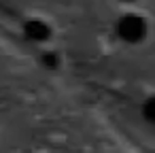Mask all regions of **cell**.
Wrapping results in <instances>:
<instances>
[{"label": "cell", "instance_id": "obj_1", "mask_svg": "<svg viewBox=\"0 0 155 153\" xmlns=\"http://www.w3.org/2000/svg\"><path fill=\"white\" fill-rule=\"evenodd\" d=\"M117 34L127 43H138L147 34V24L140 15H123L117 24Z\"/></svg>", "mask_w": 155, "mask_h": 153}, {"label": "cell", "instance_id": "obj_2", "mask_svg": "<svg viewBox=\"0 0 155 153\" xmlns=\"http://www.w3.org/2000/svg\"><path fill=\"white\" fill-rule=\"evenodd\" d=\"M24 32L30 41H45L49 36V26L41 19H30L26 26H24Z\"/></svg>", "mask_w": 155, "mask_h": 153}, {"label": "cell", "instance_id": "obj_3", "mask_svg": "<svg viewBox=\"0 0 155 153\" xmlns=\"http://www.w3.org/2000/svg\"><path fill=\"white\" fill-rule=\"evenodd\" d=\"M142 115H144L151 123H155V96H151V98L144 102V106H142Z\"/></svg>", "mask_w": 155, "mask_h": 153}]
</instances>
